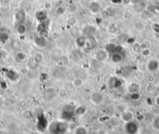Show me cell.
<instances>
[{
	"label": "cell",
	"instance_id": "obj_1",
	"mask_svg": "<svg viewBox=\"0 0 159 134\" xmlns=\"http://www.w3.org/2000/svg\"><path fill=\"white\" fill-rule=\"evenodd\" d=\"M67 129V125L65 123L60 122H55L50 125V131L52 134H64Z\"/></svg>",
	"mask_w": 159,
	"mask_h": 134
},
{
	"label": "cell",
	"instance_id": "obj_2",
	"mask_svg": "<svg viewBox=\"0 0 159 134\" xmlns=\"http://www.w3.org/2000/svg\"><path fill=\"white\" fill-rule=\"evenodd\" d=\"M88 9L92 14H98L101 11L102 6L98 0H92L88 5Z\"/></svg>",
	"mask_w": 159,
	"mask_h": 134
},
{
	"label": "cell",
	"instance_id": "obj_3",
	"mask_svg": "<svg viewBox=\"0 0 159 134\" xmlns=\"http://www.w3.org/2000/svg\"><path fill=\"white\" fill-rule=\"evenodd\" d=\"M27 19V13L23 9H20L16 12L14 15V21L16 24L25 23Z\"/></svg>",
	"mask_w": 159,
	"mask_h": 134
},
{
	"label": "cell",
	"instance_id": "obj_4",
	"mask_svg": "<svg viewBox=\"0 0 159 134\" xmlns=\"http://www.w3.org/2000/svg\"><path fill=\"white\" fill-rule=\"evenodd\" d=\"M104 95L100 92H93L90 97V100L91 103L95 105H99L102 104L104 101Z\"/></svg>",
	"mask_w": 159,
	"mask_h": 134
},
{
	"label": "cell",
	"instance_id": "obj_5",
	"mask_svg": "<svg viewBox=\"0 0 159 134\" xmlns=\"http://www.w3.org/2000/svg\"><path fill=\"white\" fill-rule=\"evenodd\" d=\"M49 28V19L43 21V22L39 23L38 26V31L41 35H43V36H45L48 33Z\"/></svg>",
	"mask_w": 159,
	"mask_h": 134
},
{
	"label": "cell",
	"instance_id": "obj_6",
	"mask_svg": "<svg viewBox=\"0 0 159 134\" xmlns=\"http://www.w3.org/2000/svg\"><path fill=\"white\" fill-rule=\"evenodd\" d=\"M147 69L150 72H156L159 69V61L155 58H152L147 63Z\"/></svg>",
	"mask_w": 159,
	"mask_h": 134
},
{
	"label": "cell",
	"instance_id": "obj_7",
	"mask_svg": "<svg viewBox=\"0 0 159 134\" xmlns=\"http://www.w3.org/2000/svg\"><path fill=\"white\" fill-rule=\"evenodd\" d=\"M108 57V53L105 48L103 49H98L95 53V58L98 61L103 62L105 61Z\"/></svg>",
	"mask_w": 159,
	"mask_h": 134
},
{
	"label": "cell",
	"instance_id": "obj_8",
	"mask_svg": "<svg viewBox=\"0 0 159 134\" xmlns=\"http://www.w3.org/2000/svg\"><path fill=\"white\" fill-rule=\"evenodd\" d=\"M35 19L37 20L38 23H41V22H43V21H46L48 20V12L45 9H40L38 10L36 14H35Z\"/></svg>",
	"mask_w": 159,
	"mask_h": 134
},
{
	"label": "cell",
	"instance_id": "obj_9",
	"mask_svg": "<svg viewBox=\"0 0 159 134\" xmlns=\"http://www.w3.org/2000/svg\"><path fill=\"white\" fill-rule=\"evenodd\" d=\"M137 129H138L137 125L133 121H130L129 123H126V130L129 134L136 133Z\"/></svg>",
	"mask_w": 159,
	"mask_h": 134
},
{
	"label": "cell",
	"instance_id": "obj_10",
	"mask_svg": "<svg viewBox=\"0 0 159 134\" xmlns=\"http://www.w3.org/2000/svg\"><path fill=\"white\" fill-rule=\"evenodd\" d=\"M35 44H37L40 48H45L48 45V41H47L46 37L43 35H39L36 37L35 39Z\"/></svg>",
	"mask_w": 159,
	"mask_h": 134
},
{
	"label": "cell",
	"instance_id": "obj_11",
	"mask_svg": "<svg viewBox=\"0 0 159 134\" xmlns=\"http://www.w3.org/2000/svg\"><path fill=\"white\" fill-rule=\"evenodd\" d=\"M55 90L53 89V88H48L46 89V90L45 91L44 93V98L45 99L48 101H52L55 98Z\"/></svg>",
	"mask_w": 159,
	"mask_h": 134
},
{
	"label": "cell",
	"instance_id": "obj_12",
	"mask_svg": "<svg viewBox=\"0 0 159 134\" xmlns=\"http://www.w3.org/2000/svg\"><path fill=\"white\" fill-rule=\"evenodd\" d=\"M96 32V29L95 27L94 26H91V25H86L84 26V35L86 37H88V38H90V37H94V35Z\"/></svg>",
	"mask_w": 159,
	"mask_h": 134
},
{
	"label": "cell",
	"instance_id": "obj_13",
	"mask_svg": "<svg viewBox=\"0 0 159 134\" xmlns=\"http://www.w3.org/2000/svg\"><path fill=\"white\" fill-rule=\"evenodd\" d=\"M87 38L85 35L79 36L76 39V45L78 48H84V47L86 45V43H87Z\"/></svg>",
	"mask_w": 159,
	"mask_h": 134
},
{
	"label": "cell",
	"instance_id": "obj_14",
	"mask_svg": "<svg viewBox=\"0 0 159 134\" xmlns=\"http://www.w3.org/2000/svg\"><path fill=\"white\" fill-rule=\"evenodd\" d=\"M133 118H134V115L131 111H126L122 115V119L126 123L133 121Z\"/></svg>",
	"mask_w": 159,
	"mask_h": 134
},
{
	"label": "cell",
	"instance_id": "obj_15",
	"mask_svg": "<svg viewBox=\"0 0 159 134\" xmlns=\"http://www.w3.org/2000/svg\"><path fill=\"white\" fill-rule=\"evenodd\" d=\"M16 31H17V33L19 35L25 34L27 32V31L25 23L16 24Z\"/></svg>",
	"mask_w": 159,
	"mask_h": 134
},
{
	"label": "cell",
	"instance_id": "obj_16",
	"mask_svg": "<svg viewBox=\"0 0 159 134\" xmlns=\"http://www.w3.org/2000/svg\"><path fill=\"white\" fill-rule=\"evenodd\" d=\"M4 29L0 30V43L1 44H6L9 40V34L6 31H4Z\"/></svg>",
	"mask_w": 159,
	"mask_h": 134
},
{
	"label": "cell",
	"instance_id": "obj_17",
	"mask_svg": "<svg viewBox=\"0 0 159 134\" xmlns=\"http://www.w3.org/2000/svg\"><path fill=\"white\" fill-rule=\"evenodd\" d=\"M128 91L130 92V94H137L138 91L140 90V87L139 85L136 84V83H132L130 84L129 86H128Z\"/></svg>",
	"mask_w": 159,
	"mask_h": 134
},
{
	"label": "cell",
	"instance_id": "obj_18",
	"mask_svg": "<svg viewBox=\"0 0 159 134\" xmlns=\"http://www.w3.org/2000/svg\"><path fill=\"white\" fill-rule=\"evenodd\" d=\"M67 11V7L64 6H58L57 7H55V13L57 16H63L64 15Z\"/></svg>",
	"mask_w": 159,
	"mask_h": 134
},
{
	"label": "cell",
	"instance_id": "obj_19",
	"mask_svg": "<svg viewBox=\"0 0 159 134\" xmlns=\"http://www.w3.org/2000/svg\"><path fill=\"white\" fill-rule=\"evenodd\" d=\"M122 17L125 21H131L133 18V12L130 10H125L124 12H122Z\"/></svg>",
	"mask_w": 159,
	"mask_h": 134
},
{
	"label": "cell",
	"instance_id": "obj_20",
	"mask_svg": "<svg viewBox=\"0 0 159 134\" xmlns=\"http://www.w3.org/2000/svg\"><path fill=\"white\" fill-rule=\"evenodd\" d=\"M86 111H87V108L84 105H80L74 110V113L77 115H84L86 113Z\"/></svg>",
	"mask_w": 159,
	"mask_h": 134
},
{
	"label": "cell",
	"instance_id": "obj_21",
	"mask_svg": "<svg viewBox=\"0 0 159 134\" xmlns=\"http://www.w3.org/2000/svg\"><path fill=\"white\" fill-rule=\"evenodd\" d=\"M88 133V130L84 126V125H80L77 126L74 130V134H87Z\"/></svg>",
	"mask_w": 159,
	"mask_h": 134
},
{
	"label": "cell",
	"instance_id": "obj_22",
	"mask_svg": "<svg viewBox=\"0 0 159 134\" xmlns=\"http://www.w3.org/2000/svg\"><path fill=\"white\" fill-rule=\"evenodd\" d=\"M26 53L23 52H19L17 53V55L15 56V60L17 62H21L26 58Z\"/></svg>",
	"mask_w": 159,
	"mask_h": 134
},
{
	"label": "cell",
	"instance_id": "obj_23",
	"mask_svg": "<svg viewBox=\"0 0 159 134\" xmlns=\"http://www.w3.org/2000/svg\"><path fill=\"white\" fill-rule=\"evenodd\" d=\"M34 61L38 63V64H40L42 62L44 61V56L42 53L41 52H37L34 56Z\"/></svg>",
	"mask_w": 159,
	"mask_h": 134
},
{
	"label": "cell",
	"instance_id": "obj_24",
	"mask_svg": "<svg viewBox=\"0 0 159 134\" xmlns=\"http://www.w3.org/2000/svg\"><path fill=\"white\" fill-rule=\"evenodd\" d=\"M84 80L81 78H75L72 81V84L73 85V87H75L77 88H81L84 85Z\"/></svg>",
	"mask_w": 159,
	"mask_h": 134
},
{
	"label": "cell",
	"instance_id": "obj_25",
	"mask_svg": "<svg viewBox=\"0 0 159 134\" xmlns=\"http://www.w3.org/2000/svg\"><path fill=\"white\" fill-rule=\"evenodd\" d=\"M134 28L137 31H143L145 29L144 23H143L142 21H136V23H134Z\"/></svg>",
	"mask_w": 159,
	"mask_h": 134
},
{
	"label": "cell",
	"instance_id": "obj_26",
	"mask_svg": "<svg viewBox=\"0 0 159 134\" xmlns=\"http://www.w3.org/2000/svg\"><path fill=\"white\" fill-rule=\"evenodd\" d=\"M43 8L45 10H46L47 12L50 11L51 9L53 8V5L51 2H49V1H46L43 3Z\"/></svg>",
	"mask_w": 159,
	"mask_h": 134
},
{
	"label": "cell",
	"instance_id": "obj_27",
	"mask_svg": "<svg viewBox=\"0 0 159 134\" xmlns=\"http://www.w3.org/2000/svg\"><path fill=\"white\" fill-rule=\"evenodd\" d=\"M67 10H69L70 13H76V12L78 10V7H77V6L76 4L72 3V4H70V6H68Z\"/></svg>",
	"mask_w": 159,
	"mask_h": 134
},
{
	"label": "cell",
	"instance_id": "obj_28",
	"mask_svg": "<svg viewBox=\"0 0 159 134\" xmlns=\"http://www.w3.org/2000/svg\"><path fill=\"white\" fill-rule=\"evenodd\" d=\"M68 23H69V24H70V25L74 26V25H76V24L77 23V20L75 17H70V19L68 20Z\"/></svg>",
	"mask_w": 159,
	"mask_h": 134
},
{
	"label": "cell",
	"instance_id": "obj_29",
	"mask_svg": "<svg viewBox=\"0 0 159 134\" xmlns=\"http://www.w3.org/2000/svg\"><path fill=\"white\" fill-rule=\"evenodd\" d=\"M150 50L148 48H144V49L141 50V54L143 56H148L150 55Z\"/></svg>",
	"mask_w": 159,
	"mask_h": 134
},
{
	"label": "cell",
	"instance_id": "obj_30",
	"mask_svg": "<svg viewBox=\"0 0 159 134\" xmlns=\"http://www.w3.org/2000/svg\"><path fill=\"white\" fill-rule=\"evenodd\" d=\"M154 80V77L152 75H150L149 76H148V81L150 82V83H152Z\"/></svg>",
	"mask_w": 159,
	"mask_h": 134
},
{
	"label": "cell",
	"instance_id": "obj_31",
	"mask_svg": "<svg viewBox=\"0 0 159 134\" xmlns=\"http://www.w3.org/2000/svg\"><path fill=\"white\" fill-rule=\"evenodd\" d=\"M5 28V23L2 20H0V30H3Z\"/></svg>",
	"mask_w": 159,
	"mask_h": 134
},
{
	"label": "cell",
	"instance_id": "obj_32",
	"mask_svg": "<svg viewBox=\"0 0 159 134\" xmlns=\"http://www.w3.org/2000/svg\"><path fill=\"white\" fill-rule=\"evenodd\" d=\"M5 56H6L5 53L3 52L2 50H0V59H3V58H5Z\"/></svg>",
	"mask_w": 159,
	"mask_h": 134
},
{
	"label": "cell",
	"instance_id": "obj_33",
	"mask_svg": "<svg viewBox=\"0 0 159 134\" xmlns=\"http://www.w3.org/2000/svg\"><path fill=\"white\" fill-rule=\"evenodd\" d=\"M122 0H112V3L114 4H119V3H121V2Z\"/></svg>",
	"mask_w": 159,
	"mask_h": 134
},
{
	"label": "cell",
	"instance_id": "obj_34",
	"mask_svg": "<svg viewBox=\"0 0 159 134\" xmlns=\"http://www.w3.org/2000/svg\"><path fill=\"white\" fill-rule=\"evenodd\" d=\"M1 4H2V3H1V0H0V7H1Z\"/></svg>",
	"mask_w": 159,
	"mask_h": 134
},
{
	"label": "cell",
	"instance_id": "obj_35",
	"mask_svg": "<svg viewBox=\"0 0 159 134\" xmlns=\"http://www.w3.org/2000/svg\"><path fill=\"white\" fill-rule=\"evenodd\" d=\"M99 134H104V133H99Z\"/></svg>",
	"mask_w": 159,
	"mask_h": 134
}]
</instances>
